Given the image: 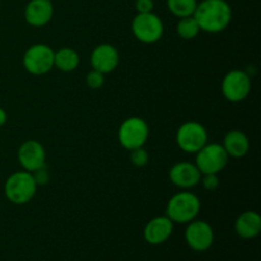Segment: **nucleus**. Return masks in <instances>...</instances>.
<instances>
[{"mask_svg": "<svg viewBox=\"0 0 261 261\" xmlns=\"http://www.w3.org/2000/svg\"><path fill=\"white\" fill-rule=\"evenodd\" d=\"M37 184L32 173L28 171H18L7 178L4 193L8 200L15 205H24L30 203L36 195Z\"/></svg>", "mask_w": 261, "mask_h": 261, "instance_id": "3", "label": "nucleus"}, {"mask_svg": "<svg viewBox=\"0 0 261 261\" xmlns=\"http://www.w3.org/2000/svg\"><path fill=\"white\" fill-rule=\"evenodd\" d=\"M149 138V126L142 117H127L119 127V142L122 148L133 150L144 147Z\"/></svg>", "mask_w": 261, "mask_h": 261, "instance_id": "5", "label": "nucleus"}, {"mask_svg": "<svg viewBox=\"0 0 261 261\" xmlns=\"http://www.w3.org/2000/svg\"><path fill=\"white\" fill-rule=\"evenodd\" d=\"M31 173H32V176H33V178H35L37 186L46 185V184L48 182V180H50V176H48L47 170H46L45 167L40 168V170L35 171V172H31Z\"/></svg>", "mask_w": 261, "mask_h": 261, "instance_id": "24", "label": "nucleus"}, {"mask_svg": "<svg viewBox=\"0 0 261 261\" xmlns=\"http://www.w3.org/2000/svg\"><path fill=\"white\" fill-rule=\"evenodd\" d=\"M234 229H236V233L239 234L241 239H255V237L259 236L261 232L260 214L252 211L244 212V213L240 214L239 218L236 219Z\"/></svg>", "mask_w": 261, "mask_h": 261, "instance_id": "16", "label": "nucleus"}, {"mask_svg": "<svg viewBox=\"0 0 261 261\" xmlns=\"http://www.w3.org/2000/svg\"><path fill=\"white\" fill-rule=\"evenodd\" d=\"M198 0H167V8L175 17L185 18L194 14Z\"/></svg>", "mask_w": 261, "mask_h": 261, "instance_id": "19", "label": "nucleus"}, {"mask_svg": "<svg viewBox=\"0 0 261 261\" xmlns=\"http://www.w3.org/2000/svg\"><path fill=\"white\" fill-rule=\"evenodd\" d=\"M176 143L185 153L196 154L208 143V132L200 122H185L177 129Z\"/></svg>", "mask_w": 261, "mask_h": 261, "instance_id": "8", "label": "nucleus"}, {"mask_svg": "<svg viewBox=\"0 0 261 261\" xmlns=\"http://www.w3.org/2000/svg\"><path fill=\"white\" fill-rule=\"evenodd\" d=\"M81 63L79 54L71 47H63L56 51L54 56V66L63 73H71L75 70Z\"/></svg>", "mask_w": 261, "mask_h": 261, "instance_id": "18", "label": "nucleus"}, {"mask_svg": "<svg viewBox=\"0 0 261 261\" xmlns=\"http://www.w3.org/2000/svg\"><path fill=\"white\" fill-rule=\"evenodd\" d=\"M7 120H8L7 112H5V110L3 109V107H0V127L4 126L5 122H7Z\"/></svg>", "mask_w": 261, "mask_h": 261, "instance_id": "26", "label": "nucleus"}, {"mask_svg": "<svg viewBox=\"0 0 261 261\" xmlns=\"http://www.w3.org/2000/svg\"><path fill=\"white\" fill-rule=\"evenodd\" d=\"M201 184H203L204 189L208 191H214L218 189L219 186V178L218 175L216 173H208V175H203V177L200 178Z\"/></svg>", "mask_w": 261, "mask_h": 261, "instance_id": "23", "label": "nucleus"}, {"mask_svg": "<svg viewBox=\"0 0 261 261\" xmlns=\"http://www.w3.org/2000/svg\"><path fill=\"white\" fill-rule=\"evenodd\" d=\"M54 15L51 0H31L24 8V19L32 27H43Z\"/></svg>", "mask_w": 261, "mask_h": 261, "instance_id": "15", "label": "nucleus"}, {"mask_svg": "<svg viewBox=\"0 0 261 261\" xmlns=\"http://www.w3.org/2000/svg\"><path fill=\"white\" fill-rule=\"evenodd\" d=\"M18 161L23 170L28 171V172H35V171L45 167V148L37 140H25L18 149Z\"/></svg>", "mask_w": 261, "mask_h": 261, "instance_id": "11", "label": "nucleus"}, {"mask_svg": "<svg viewBox=\"0 0 261 261\" xmlns=\"http://www.w3.org/2000/svg\"><path fill=\"white\" fill-rule=\"evenodd\" d=\"M251 92V78L244 70H231L222 81V93L224 98L233 103L246 99Z\"/></svg>", "mask_w": 261, "mask_h": 261, "instance_id": "9", "label": "nucleus"}, {"mask_svg": "<svg viewBox=\"0 0 261 261\" xmlns=\"http://www.w3.org/2000/svg\"><path fill=\"white\" fill-rule=\"evenodd\" d=\"M173 232V222L167 216L155 217L144 227L143 236L149 245H161L167 241Z\"/></svg>", "mask_w": 261, "mask_h": 261, "instance_id": "14", "label": "nucleus"}, {"mask_svg": "<svg viewBox=\"0 0 261 261\" xmlns=\"http://www.w3.org/2000/svg\"><path fill=\"white\" fill-rule=\"evenodd\" d=\"M185 240L189 247L194 251L204 252L213 245L214 231L208 222L194 219L186 227Z\"/></svg>", "mask_w": 261, "mask_h": 261, "instance_id": "10", "label": "nucleus"}, {"mask_svg": "<svg viewBox=\"0 0 261 261\" xmlns=\"http://www.w3.org/2000/svg\"><path fill=\"white\" fill-rule=\"evenodd\" d=\"M154 8L153 0H135V9L138 13H150Z\"/></svg>", "mask_w": 261, "mask_h": 261, "instance_id": "25", "label": "nucleus"}, {"mask_svg": "<svg viewBox=\"0 0 261 261\" xmlns=\"http://www.w3.org/2000/svg\"><path fill=\"white\" fill-rule=\"evenodd\" d=\"M170 180L180 189H191L200 182L201 173L196 165L190 162H178L170 170Z\"/></svg>", "mask_w": 261, "mask_h": 261, "instance_id": "13", "label": "nucleus"}, {"mask_svg": "<svg viewBox=\"0 0 261 261\" xmlns=\"http://www.w3.org/2000/svg\"><path fill=\"white\" fill-rule=\"evenodd\" d=\"M132 31L138 41L152 45L162 38L165 25L162 19L153 12L138 13L132 22Z\"/></svg>", "mask_w": 261, "mask_h": 261, "instance_id": "4", "label": "nucleus"}, {"mask_svg": "<svg viewBox=\"0 0 261 261\" xmlns=\"http://www.w3.org/2000/svg\"><path fill=\"white\" fill-rule=\"evenodd\" d=\"M229 155L224 150L223 145L218 143H206L198 153H196V167L199 168L201 175H208V173L219 172L226 168L228 165Z\"/></svg>", "mask_w": 261, "mask_h": 261, "instance_id": "6", "label": "nucleus"}, {"mask_svg": "<svg viewBox=\"0 0 261 261\" xmlns=\"http://www.w3.org/2000/svg\"><path fill=\"white\" fill-rule=\"evenodd\" d=\"M87 86L91 89H99L103 87L105 84V74H102L101 71L97 70H91L87 74Z\"/></svg>", "mask_w": 261, "mask_h": 261, "instance_id": "22", "label": "nucleus"}, {"mask_svg": "<svg viewBox=\"0 0 261 261\" xmlns=\"http://www.w3.org/2000/svg\"><path fill=\"white\" fill-rule=\"evenodd\" d=\"M55 51L45 43H36L23 55V66L32 75H45L54 68Z\"/></svg>", "mask_w": 261, "mask_h": 261, "instance_id": "7", "label": "nucleus"}, {"mask_svg": "<svg viewBox=\"0 0 261 261\" xmlns=\"http://www.w3.org/2000/svg\"><path fill=\"white\" fill-rule=\"evenodd\" d=\"M222 145L229 157L242 158L249 153L250 140L241 130H231L226 134Z\"/></svg>", "mask_w": 261, "mask_h": 261, "instance_id": "17", "label": "nucleus"}, {"mask_svg": "<svg viewBox=\"0 0 261 261\" xmlns=\"http://www.w3.org/2000/svg\"><path fill=\"white\" fill-rule=\"evenodd\" d=\"M176 32L184 40H194L200 32L198 22L193 15L185 18H180L177 25H176Z\"/></svg>", "mask_w": 261, "mask_h": 261, "instance_id": "20", "label": "nucleus"}, {"mask_svg": "<svg viewBox=\"0 0 261 261\" xmlns=\"http://www.w3.org/2000/svg\"><path fill=\"white\" fill-rule=\"evenodd\" d=\"M193 17L200 31L219 33L231 24L232 8L226 0H203L198 3Z\"/></svg>", "mask_w": 261, "mask_h": 261, "instance_id": "1", "label": "nucleus"}, {"mask_svg": "<svg viewBox=\"0 0 261 261\" xmlns=\"http://www.w3.org/2000/svg\"><path fill=\"white\" fill-rule=\"evenodd\" d=\"M130 162L135 167H144L149 162V154L143 147L135 148V149L130 150Z\"/></svg>", "mask_w": 261, "mask_h": 261, "instance_id": "21", "label": "nucleus"}, {"mask_svg": "<svg viewBox=\"0 0 261 261\" xmlns=\"http://www.w3.org/2000/svg\"><path fill=\"white\" fill-rule=\"evenodd\" d=\"M120 54L115 46L110 43H102L93 48L91 54V64L93 70L102 74L112 73L119 66Z\"/></svg>", "mask_w": 261, "mask_h": 261, "instance_id": "12", "label": "nucleus"}, {"mask_svg": "<svg viewBox=\"0 0 261 261\" xmlns=\"http://www.w3.org/2000/svg\"><path fill=\"white\" fill-rule=\"evenodd\" d=\"M200 199L190 191H181L170 199L166 208V216L173 223L188 224L196 219L200 212Z\"/></svg>", "mask_w": 261, "mask_h": 261, "instance_id": "2", "label": "nucleus"}]
</instances>
